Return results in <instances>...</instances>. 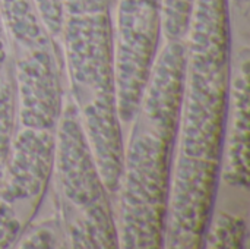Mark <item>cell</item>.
Listing matches in <instances>:
<instances>
[{"instance_id":"obj_1","label":"cell","mask_w":250,"mask_h":249,"mask_svg":"<svg viewBox=\"0 0 250 249\" xmlns=\"http://www.w3.org/2000/svg\"><path fill=\"white\" fill-rule=\"evenodd\" d=\"M164 248L202 249L215 210L229 112V0H193Z\"/></svg>"},{"instance_id":"obj_2","label":"cell","mask_w":250,"mask_h":249,"mask_svg":"<svg viewBox=\"0 0 250 249\" xmlns=\"http://www.w3.org/2000/svg\"><path fill=\"white\" fill-rule=\"evenodd\" d=\"M186 73V40L160 47L123 145L114 197L119 249L164 248Z\"/></svg>"},{"instance_id":"obj_7","label":"cell","mask_w":250,"mask_h":249,"mask_svg":"<svg viewBox=\"0 0 250 249\" xmlns=\"http://www.w3.org/2000/svg\"><path fill=\"white\" fill-rule=\"evenodd\" d=\"M250 50L245 44L231 57L229 112L220 182L248 192L250 148Z\"/></svg>"},{"instance_id":"obj_14","label":"cell","mask_w":250,"mask_h":249,"mask_svg":"<svg viewBox=\"0 0 250 249\" xmlns=\"http://www.w3.org/2000/svg\"><path fill=\"white\" fill-rule=\"evenodd\" d=\"M3 167H4V160L0 158V182H1V176H3Z\"/></svg>"},{"instance_id":"obj_13","label":"cell","mask_w":250,"mask_h":249,"mask_svg":"<svg viewBox=\"0 0 250 249\" xmlns=\"http://www.w3.org/2000/svg\"><path fill=\"white\" fill-rule=\"evenodd\" d=\"M116 9L127 18H146L161 7V0H114Z\"/></svg>"},{"instance_id":"obj_10","label":"cell","mask_w":250,"mask_h":249,"mask_svg":"<svg viewBox=\"0 0 250 249\" xmlns=\"http://www.w3.org/2000/svg\"><path fill=\"white\" fill-rule=\"evenodd\" d=\"M13 248L19 249H63L67 248L64 232L59 217L54 214L40 223H31Z\"/></svg>"},{"instance_id":"obj_12","label":"cell","mask_w":250,"mask_h":249,"mask_svg":"<svg viewBox=\"0 0 250 249\" xmlns=\"http://www.w3.org/2000/svg\"><path fill=\"white\" fill-rule=\"evenodd\" d=\"M37 9L54 38H60L62 34V3L60 0H34Z\"/></svg>"},{"instance_id":"obj_4","label":"cell","mask_w":250,"mask_h":249,"mask_svg":"<svg viewBox=\"0 0 250 249\" xmlns=\"http://www.w3.org/2000/svg\"><path fill=\"white\" fill-rule=\"evenodd\" d=\"M51 181L56 216L67 248L119 249L114 198L104 183L79 112L69 94L54 129Z\"/></svg>"},{"instance_id":"obj_11","label":"cell","mask_w":250,"mask_h":249,"mask_svg":"<svg viewBox=\"0 0 250 249\" xmlns=\"http://www.w3.org/2000/svg\"><path fill=\"white\" fill-rule=\"evenodd\" d=\"M192 6L193 0H161V35L164 41L186 37Z\"/></svg>"},{"instance_id":"obj_3","label":"cell","mask_w":250,"mask_h":249,"mask_svg":"<svg viewBox=\"0 0 250 249\" xmlns=\"http://www.w3.org/2000/svg\"><path fill=\"white\" fill-rule=\"evenodd\" d=\"M60 47L72 97L110 194L119 188L125 145L114 70V0H60Z\"/></svg>"},{"instance_id":"obj_9","label":"cell","mask_w":250,"mask_h":249,"mask_svg":"<svg viewBox=\"0 0 250 249\" xmlns=\"http://www.w3.org/2000/svg\"><path fill=\"white\" fill-rule=\"evenodd\" d=\"M248 242L246 217L218 210L212 213L204 239V248L243 249Z\"/></svg>"},{"instance_id":"obj_8","label":"cell","mask_w":250,"mask_h":249,"mask_svg":"<svg viewBox=\"0 0 250 249\" xmlns=\"http://www.w3.org/2000/svg\"><path fill=\"white\" fill-rule=\"evenodd\" d=\"M18 129V92L6 31L0 16V158L4 160Z\"/></svg>"},{"instance_id":"obj_5","label":"cell","mask_w":250,"mask_h":249,"mask_svg":"<svg viewBox=\"0 0 250 249\" xmlns=\"http://www.w3.org/2000/svg\"><path fill=\"white\" fill-rule=\"evenodd\" d=\"M18 92V126L54 131L64 104V60L34 0H0Z\"/></svg>"},{"instance_id":"obj_6","label":"cell","mask_w":250,"mask_h":249,"mask_svg":"<svg viewBox=\"0 0 250 249\" xmlns=\"http://www.w3.org/2000/svg\"><path fill=\"white\" fill-rule=\"evenodd\" d=\"M53 163L54 131L18 126L0 182V249L13 248L34 222L51 182Z\"/></svg>"}]
</instances>
